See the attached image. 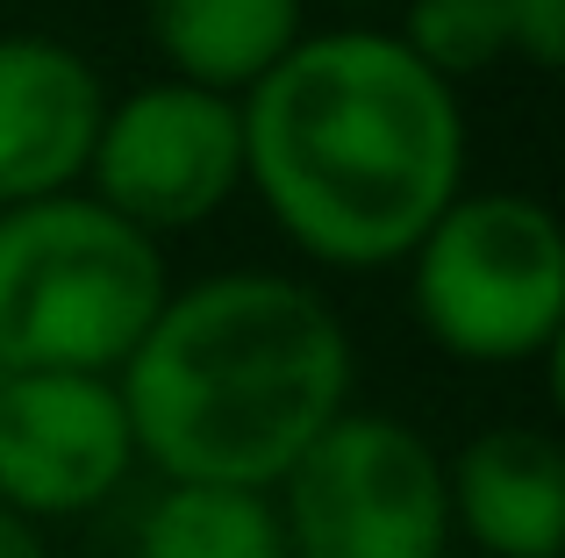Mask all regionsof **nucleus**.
Instances as JSON below:
<instances>
[{"label": "nucleus", "mask_w": 565, "mask_h": 558, "mask_svg": "<svg viewBox=\"0 0 565 558\" xmlns=\"http://www.w3.org/2000/svg\"><path fill=\"white\" fill-rule=\"evenodd\" d=\"M244 194L301 258L386 272L466 194V100L394 29H308L244 100Z\"/></svg>", "instance_id": "obj_1"}, {"label": "nucleus", "mask_w": 565, "mask_h": 558, "mask_svg": "<svg viewBox=\"0 0 565 558\" xmlns=\"http://www.w3.org/2000/svg\"><path fill=\"white\" fill-rule=\"evenodd\" d=\"M172 293L166 244L94 194L0 208V373L115 379Z\"/></svg>", "instance_id": "obj_3"}, {"label": "nucleus", "mask_w": 565, "mask_h": 558, "mask_svg": "<svg viewBox=\"0 0 565 558\" xmlns=\"http://www.w3.org/2000/svg\"><path fill=\"white\" fill-rule=\"evenodd\" d=\"M79 194L143 229L151 244L201 229L244 194V115L230 94L186 79H151L108 100L94 129Z\"/></svg>", "instance_id": "obj_6"}, {"label": "nucleus", "mask_w": 565, "mask_h": 558, "mask_svg": "<svg viewBox=\"0 0 565 558\" xmlns=\"http://www.w3.org/2000/svg\"><path fill=\"white\" fill-rule=\"evenodd\" d=\"M0 558H51V545H43L36 523H22L14 508H0Z\"/></svg>", "instance_id": "obj_14"}, {"label": "nucleus", "mask_w": 565, "mask_h": 558, "mask_svg": "<svg viewBox=\"0 0 565 558\" xmlns=\"http://www.w3.org/2000/svg\"><path fill=\"white\" fill-rule=\"evenodd\" d=\"M137 437L122 387L100 373H0V508L72 523L129 487Z\"/></svg>", "instance_id": "obj_7"}, {"label": "nucleus", "mask_w": 565, "mask_h": 558, "mask_svg": "<svg viewBox=\"0 0 565 558\" xmlns=\"http://www.w3.org/2000/svg\"><path fill=\"white\" fill-rule=\"evenodd\" d=\"M408 308L458 365L552 358L565 330V229L537 194L480 186L423 229L408 258Z\"/></svg>", "instance_id": "obj_4"}, {"label": "nucleus", "mask_w": 565, "mask_h": 558, "mask_svg": "<svg viewBox=\"0 0 565 558\" xmlns=\"http://www.w3.org/2000/svg\"><path fill=\"white\" fill-rule=\"evenodd\" d=\"M359 351L308 279L236 266L172 287L115 373L137 465L193 487L273 494L351 408Z\"/></svg>", "instance_id": "obj_2"}, {"label": "nucleus", "mask_w": 565, "mask_h": 558, "mask_svg": "<svg viewBox=\"0 0 565 558\" xmlns=\"http://www.w3.org/2000/svg\"><path fill=\"white\" fill-rule=\"evenodd\" d=\"M322 8H344V14H373V8H401V0H322Z\"/></svg>", "instance_id": "obj_15"}, {"label": "nucleus", "mask_w": 565, "mask_h": 558, "mask_svg": "<svg viewBox=\"0 0 565 558\" xmlns=\"http://www.w3.org/2000/svg\"><path fill=\"white\" fill-rule=\"evenodd\" d=\"M394 43L451 94L509 57V29H501L494 0H401Z\"/></svg>", "instance_id": "obj_12"}, {"label": "nucleus", "mask_w": 565, "mask_h": 558, "mask_svg": "<svg viewBox=\"0 0 565 558\" xmlns=\"http://www.w3.org/2000/svg\"><path fill=\"white\" fill-rule=\"evenodd\" d=\"M137 558H287L273 494L166 480L137 516Z\"/></svg>", "instance_id": "obj_11"}, {"label": "nucleus", "mask_w": 565, "mask_h": 558, "mask_svg": "<svg viewBox=\"0 0 565 558\" xmlns=\"http://www.w3.org/2000/svg\"><path fill=\"white\" fill-rule=\"evenodd\" d=\"M287 558H451L444 451L415 422L344 408L273 487Z\"/></svg>", "instance_id": "obj_5"}, {"label": "nucleus", "mask_w": 565, "mask_h": 558, "mask_svg": "<svg viewBox=\"0 0 565 558\" xmlns=\"http://www.w3.org/2000/svg\"><path fill=\"white\" fill-rule=\"evenodd\" d=\"M501 29H509V57L530 72H558L565 57V0H494Z\"/></svg>", "instance_id": "obj_13"}, {"label": "nucleus", "mask_w": 565, "mask_h": 558, "mask_svg": "<svg viewBox=\"0 0 565 558\" xmlns=\"http://www.w3.org/2000/svg\"><path fill=\"white\" fill-rule=\"evenodd\" d=\"M108 115L94 57L43 29L0 36V208L72 194L94 158V129Z\"/></svg>", "instance_id": "obj_8"}, {"label": "nucleus", "mask_w": 565, "mask_h": 558, "mask_svg": "<svg viewBox=\"0 0 565 558\" xmlns=\"http://www.w3.org/2000/svg\"><path fill=\"white\" fill-rule=\"evenodd\" d=\"M166 79L244 100L308 36V0H143Z\"/></svg>", "instance_id": "obj_10"}, {"label": "nucleus", "mask_w": 565, "mask_h": 558, "mask_svg": "<svg viewBox=\"0 0 565 558\" xmlns=\"http://www.w3.org/2000/svg\"><path fill=\"white\" fill-rule=\"evenodd\" d=\"M451 537L480 558H565V451L537 422H494L444 459Z\"/></svg>", "instance_id": "obj_9"}]
</instances>
